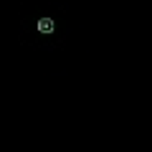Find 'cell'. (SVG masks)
Masks as SVG:
<instances>
[{"mask_svg":"<svg viewBox=\"0 0 152 152\" xmlns=\"http://www.w3.org/2000/svg\"><path fill=\"white\" fill-rule=\"evenodd\" d=\"M36 31H38V33H43V36H51V33L56 31V20H53V18H38Z\"/></svg>","mask_w":152,"mask_h":152,"instance_id":"cell-1","label":"cell"}]
</instances>
